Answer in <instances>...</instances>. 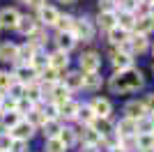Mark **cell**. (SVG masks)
<instances>
[{
	"mask_svg": "<svg viewBox=\"0 0 154 152\" xmlns=\"http://www.w3.org/2000/svg\"><path fill=\"white\" fill-rule=\"evenodd\" d=\"M143 74L138 69H127V71H115V74L108 78V88L110 92H115V95H124V92H134V90L143 88Z\"/></svg>",
	"mask_w": 154,
	"mask_h": 152,
	"instance_id": "obj_1",
	"label": "cell"
},
{
	"mask_svg": "<svg viewBox=\"0 0 154 152\" xmlns=\"http://www.w3.org/2000/svg\"><path fill=\"white\" fill-rule=\"evenodd\" d=\"M71 35L76 39H83V42H90L92 35H94V25L90 19H76L74 21V28H71Z\"/></svg>",
	"mask_w": 154,
	"mask_h": 152,
	"instance_id": "obj_2",
	"label": "cell"
},
{
	"mask_svg": "<svg viewBox=\"0 0 154 152\" xmlns=\"http://www.w3.org/2000/svg\"><path fill=\"white\" fill-rule=\"evenodd\" d=\"M32 134H35V127L28 120H21L19 125H14L12 129H9V136H12L14 141H26V143H28V138H30Z\"/></svg>",
	"mask_w": 154,
	"mask_h": 152,
	"instance_id": "obj_3",
	"label": "cell"
},
{
	"mask_svg": "<svg viewBox=\"0 0 154 152\" xmlns=\"http://www.w3.org/2000/svg\"><path fill=\"white\" fill-rule=\"evenodd\" d=\"M101 67V58H99V53H94V51H90V53H83L81 55V69L88 74V71H97Z\"/></svg>",
	"mask_w": 154,
	"mask_h": 152,
	"instance_id": "obj_4",
	"label": "cell"
},
{
	"mask_svg": "<svg viewBox=\"0 0 154 152\" xmlns=\"http://www.w3.org/2000/svg\"><path fill=\"white\" fill-rule=\"evenodd\" d=\"M90 108H92V113H94V118H99V120H108L110 111H113L108 99H94L90 104Z\"/></svg>",
	"mask_w": 154,
	"mask_h": 152,
	"instance_id": "obj_5",
	"label": "cell"
},
{
	"mask_svg": "<svg viewBox=\"0 0 154 152\" xmlns=\"http://www.w3.org/2000/svg\"><path fill=\"white\" fill-rule=\"evenodd\" d=\"M19 19H21V14L16 12V9H12V7H5V9L0 12V28H16Z\"/></svg>",
	"mask_w": 154,
	"mask_h": 152,
	"instance_id": "obj_6",
	"label": "cell"
},
{
	"mask_svg": "<svg viewBox=\"0 0 154 152\" xmlns=\"http://www.w3.org/2000/svg\"><path fill=\"white\" fill-rule=\"evenodd\" d=\"M67 65H69V55L64 51H55L53 55H48V67H53L55 71H64Z\"/></svg>",
	"mask_w": 154,
	"mask_h": 152,
	"instance_id": "obj_7",
	"label": "cell"
},
{
	"mask_svg": "<svg viewBox=\"0 0 154 152\" xmlns=\"http://www.w3.org/2000/svg\"><path fill=\"white\" fill-rule=\"evenodd\" d=\"M136 35H147V32L154 30V19L149 16V14H145V16H136V25H134Z\"/></svg>",
	"mask_w": 154,
	"mask_h": 152,
	"instance_id": "obj_8",
	"label": "cell"
},
{
	"mask_svg": "<svg viewBox=\"0 0 154 152\" xmlns=\"http://www.w3.org/2000/svg\"><path fill=\"white\" fill-rule=\"evenodd\" d=\"M113 67H115L117 71H127V69H131V67H134V58L117 51V53H113Z\"/></svg>",
	"mask_w": 154,
	"mask_h": 152,
	"instance_id": "obj_9",
	"label": "cell"
},
{
	"mask_svg": "<svg viewBox=\"0 0 154 152\" xmlns=\"http://www.w3.org/2000/svg\"><path fill=\"white\" fill-rule=\"evenodd\" d=\"M16 58H19V46L16 44L7 42V44L0 46V60L2 62H16Z\"/></svg>",
	"mask_w": 154,
	"mask_h": 152,
	"instance_id": "obj_10",
	"label": "cell"
},
{
	"mask_svg": "<svg viewBox=\"0 0 154 152\" xmlns=\"http://www.w3.org/2000/svg\"><path fill=\"white\" fill-rule=\"evenodd\" d=\"M14 76H16V83L28 85V83L35 81V69H32V67H26V65H19L16 71H14Z\"/></svg>",
	"mask_w": 154,
	"mask_h": 152,
	"instance_id": "obj_11",
	"label": "cell"
},
{
	"mask_svg": "<svg viewBox=\"0 0 154 152\" xmlns=\"http://www.w3.org/2000/svg\"><path fill=\"white\" fill-rule=\"evenodd\" d=\"M115 21H117V28H122V30H134L136 25V16L134 12H117L115 14Z\"/></svg>",
	"mask_w": 154,
	"mask_h": 152,
	"instance_id": "obj_12",
	"label": "cell"
},
{
	"mask_svg": "<svg viewBox=\"0 0 154 152\" xmlns=\"http://www.w3.org/2000/svg\"><path fill=\"white\" fill-rule=\"evenodd\" d=\"M58 16H60V12L55 9V7H48V5H44L42 9H39V21H42L44 25H55Z\"/></svg>",
	"mask_w": 154,
	"mask_h": 152,
	"instance_id": "obj_13",
	"label": "cell"
},
{
	"mask_svg": "<svg viewBox=\"0 0 154 152\" xmlns=\"http://www.w3.org/2000/svg\"><path fill=\"white\" fill-rule=\"evenodd\" d=\"M124 113H127L129 120H140V118H145L143 101H129L127 106H124Z\"/></svg>",
	"mask_w": 154,
	"mask_h": 152,
	"instance_id": "obj_14",
	"label": "cell"
},
{
	"mask_svg": "<svg viewBox=\"0 0 154 152\" xmlns=\"http://www.w3.org/2000/svg\"><path fill=\"white\" fill-rule=\"evenodd\" d=\"M16 30H19L21 35H28V37H30L32 32L37 30V21L32 19V16H21L19 23H16Z\"/></svg>",
	"mask_w": 154,
	"mask_h": 152,
	"instance_id": "obj_15",
	"label": "cell"
},
{
	"mask_svg": "<svg viewBox=\"0 0 154 152\" xmlns=\"http://www.w3.org/2000/svg\"><path fill=\"white\" fill-rule=\"evenodd\" d=\"M117 136L124 138V136H136V120H129V118H122L117 122Z\"/></svg>",
	"mask_w": 154,
	"mask_h": 152,
	"instance_id": "obj_16",
	"label": "cell"
},
{
	"mask_svg": "<svg viewBox=\"0 0 154 152\" xmlns=\"http://www.w3.org/2000/svg\"><path fill=\"white\" fill-rule=\"evenodd\" d=\"M97 23H99V28L101 30H113L117 25V21H115V12H99V19H97Z\"/></svg>",
	"mask_w": 154,
	"mask_h": 152,
	"instance_id": "obj_17",
	"label": "cell"
},
{
	"mask_svg": "<svg viewBox=\"0 0 154 152\" xmlns=\"http://www.w3.org/2000/svg\"><path fill=\"white\" fill-rule=\"evenodd\" d=\"M48 95L53 97V104H55V106H60V104H64V101H69V90L64 88V85H53Z\"/></svg>",
	"mask_w": 154,
	"mask_h": 152,
	"instance_id": "obj_18",
	"label": "cell"
},
{
	"mask_svg": "<svg viewBox=\"0 0 154 152\" xmlns=\"http://www.w3.org/2000/svg\"><path fill=\"white\" fill-rule=\"evenodd\" d=\"M64 88L69 90H78V88H83V74L81 71H71V74L64 76Z\"/></svg>",
	"mask_w": 154,
	"mask_h": 152,
	"instance_id": "obj_19",
	"label": "cell"
},
{
	"mask_svg": "<svg viewBox=\"0 0 154 152\" xmlns=\"http://www.w3.org/2000/svg\"><path fill=\"white\" fill-rule=\"evenodd\" d=\"M78 108H81V106H78L76 101L69 99V101H64V104H60V106H58V115H62V118H76Z\"/></svg>",
	"mask_w": 154,
	"mask_h": 152,
	"instance_id": "obj_20",
	"label": "cell"
},
{
	"mask_svg": "<svg viewBox=\"0 0 154 152\" xmlns=\"http://www.w3.org/2000/svg\"><path fill=\"white\" fill-rule=\"evenodd\" d=\"M58 46H60L58 51H64V53H67V51H71L76 46V37H74L71 32H60L58 35Z\"/></svg>",
	"mask_w": 154,
	"mask_h": 152,
	"instance_id": "obj_21",
	"label": "cell"
},
{
	"mask_svg": "<svg viewBox=\"0 0 154 152\" xmlns=\"http://www.w3.org/2000/svg\"><path fill=\"white\" fill-rule=\"evenodd\" d=\"M129 44H131L134 53H145L147 51V37L145 35H134V37H129Z\"/></svg>",
	"mask_w": 154,
	"mask_h": 152,
	"instance_id": "obj_22",
	"label": "cell"
},
{
	"mask_svg": "<svg viewBox=\"0 0 154 152\" xmlns=\"http://www.w3.org/2000/svg\"><path fill=\"white\" fill-rule=\"evenodd\" d=\"M108 39H110V44H115V46H120V44H124L129 39V32L127 30H122V28H113V30H108Z\"/></svg>",
	"mask_w": 154,
	"mask_h": 152,
	"instance_id": "obj_23",
	"label": "cell"
},
{
	"mask_svg": "<svg viewBox=\"0 0 154 152\" xmlns=\"http://www.w3.org/2000/svg\"><path fill=\"white\" fill-rule=\"evenodd\" d=\"M99 85H101V76L97 74V71H88V74H83V88L97 90Z\"/></svg>",
	"mask_w": 154,
	"mask_h": 152,
	"instance_id": "obj_24",
	"label": "cell"
},
{
	"mask_svg": "<svg viewBox=\"0 0 154 152\" xmlns=\"http://www.w3.org/2000/svg\"><path fill=\"white\" fill-rule=\"evenodd\" d=\"M30 67H32L35 71L46 69V67H48V55H44V53L35 51V55H32V60H30Z\"/></svg>",
	"mask_w": 154,
	"mask_h": 152,
	"instance_id": "obj_25",
	"label": "cell"
},
{
	"mask_svg": "<svg viewBox=\"0 0 154 152\" xmlns=\"http://www.w3.org/2000/svg\"><path fill=\"white\" fill-rule=\"evenodd\" d=\"M74 21H76V19H74V16H69V14H64V16L60 14L58 21H55V28H58L60 32H71V28H74Z\"/></svg>",
	"mask_w": 154,
	"mask_h": 152,
	"instance_id": "obj_26",
	"label": "cell"
},
{
	"mask_svg": "<svg viewBox=\"0 0 154 152\" xmlns=\"http://www.w3.org/2000/svg\"><path fill=\"white\" fill-rule=\"evenodd\" d=\"M58 138L64 143V147H69V145H74V143H76L78 134L74 131V129H69V127H62V129H60V136H58Z\"/></svg>",
	"mask_w": 154,
	"mask_h": 152,
	"instance_id": "obj_27",
	"label": "cell"
},
{
	"mask_svg": "<svg viewBox=\"0 0 154 152\" xmlns=\"http://www.w3.org/2000/svg\"><path fill=\"white\" fill-rule=\"evenodd\" d=\"M81 134H83V143H85V145H94L97 147V143H101V136H99L92 127H85Z\"/></svg>",
	"mask_w": 154,
	"mask_h": 152,
	"instance_id": "obj_28",
	"label": "cell"
},
{
	"mask_svg": "<svg viewBox=\"0 0 154 152\" xmlns=\"http://www.w3.org/2000/svg\"><path fill=\"white\" fill-rule=\"evenodd\" d=\"M35 46L32 44H23V46H19V58H16V62H30L32 60V55H35Z\"/></svg>",
	"mask_w": 154,
	"mask_h": 152,
	"instance_id": "obj_29",
	"label": "cell"
},
{
	"mask_svg": "<svg viewBox=\"0 0 154 152\" xmlns=\"http://www.w3.org/2000/svg\"><path fill=\"white\" fill-rule=\"evenodd\" d=\"M76 118H78V120H81V122H83L85 127H90L92 122L97 120V118H94V113H92V108H90V106H83V108H78V115H76Z\"/></svg>",
	"mask_w": 154,
	"mask_h": 152,
	"instance_id": "obj_30",
	"label": "cell"
},
{
	"mask_svg": "<svg viewBox=\"0 0 154 152\" xmlns=\"http://www.w3.org/2000/svg\"><path fill=\"white\" fill-rule=\"evenodd\" d=\"M60 122L58 120H46V125H44V134L48 136V138H58L60 136Z\"/></svg>",
	"mask_w": 154,
	"mask_h": 152,
	"instance_id": "obj_31",
	"label": "cell"
},
{
	"mask_svg": "<svg viewBox=\"0 0 154 152\" xmlns=\"http://www.w3.org/2000/svg\"><path fill=\"white\" fill-rule=\"evenodd\" d=\"M28 118H30L28 122H30L32 127H44V125H46V115L42 113L39 108H32L30 113H28Z\"/></svg>",
	"mask_w": 154,
	"mask_h": 152,
	"instance_id": "obj_32",
	"label": "cell"
},
{
	"mask_svg": "<svg viewBox=\"0 0 154 152\" xmlns=\"http://www.w3.org/2000/svg\"><path fill=\"white\" fill-rule=\"evenodd\" d=\"M136 141H138V150H149V147H154V136L152 134H136Z\"/></svg>",
	"mask_w": 154,
	"mask_h": 152,
	"instance_id": "obj_33",
	"label": "cell"
},
{
	"mask_svg": "<svg viewBox=\"0 0 154 152\" xmlns=\"http://www.w3.org/2000/svg\"><path fill=\"white\" fill-rule=\"evenodd\" d=\"M117 145L122 147L124 152H136L138 150V141H136V136H124V138H120Z\"/></svg>",
	"mask_w": 154,
	"mask_h": 152,
	"instance_id": "obj_34",
	"label": "cell"
},
{
	"mask_svg": "<svg viewBox=\"0 0 154 152\" xmlns=\"http://www.w3.org/2000/svg\"><path fill=\"white\" fill-rule=\"evenodd\" d=\"M39 74H42V78H44V85H55V81H58V74H60V71H55L53 67H46V69H42Z\"/></svg>",
	"mask_w": 154,
	"mask_h": 152,
	"instance_id": "obj_35",
	"label": "cell"
},
{
	"mask_svg": "<svg viewBox=\"0 0 154 152\" xmlns=\"http://www.w3.org/2000/svg\"><path fill=\"white\" fill-rule=\"evenodd\" d=\"M154 127L149 122V118H140V120H136V134H152Z\"/></svg>",
	"mask_w": 154,
	"mask_h": 152,
	"instance_id": "obj_36",
	"label": "cell"
},
{
	"mask_svg": "<svg viewBox=\"0 0 154 152\" xmlns=\"http://www.w3.org/2000/svg\"><path fill=\"white\" fill-rule=\"evenodd\" d=\"M21 122V113H16V111H12V113H5L2 115V125L7 127V129H12L14 125H19Z\"/></svg>",
	"mask_w": 154,
	"mask_h": 152,
	"instance_id": "obj_37",
	"label": "cell"
},
{
	"mask_svg": "<svg viewBox=\"0 0 154 152\" xmlns=\"http://www.w3.org/2000/svg\"><path fill=\"white\" fill-rule=\"evenodd\" d=\"M46 150H48V152H67V147H64V143L60 138H48Z\"/></svg>",
	"mask_w": 154,
	"mask_h": 152,
	"instance_id": "obj_38",
	"label": "cell"
},
{
	"mask_svg": "<svg viewBox=\"0 0 154 152\" xmlns=\"http://www.w3.org/2000/svg\"><path fill=\"white\" fill-rule=\"evenodd\" d=\"M14 83V78L9 76V71H0V95L9 90V85Z\"/></svg>",
	"mask_w": 154,
	"mask_h": 152,
	"instance_id": "obj_39",
	"label": "cell"
},
{
	"mask_svg": "<svg viewBox=\"0 0 154 152\" xmlns=\"http://www.w3.org/2000/svg\"><path fill=\"white\" fill-rule=\"evenodd\" d=\"M32 108H37V106H35L32 101H28L26 97H21V99L16 101V113H26V111H28V113H30Z\"/></svg>",
	"mask_w": 154,
	"mask_h": 152,
	"instance_id": "obj_40",
	"label": "cell"
},
{
	"mask_svg": "<svg viewBox=\"0 0 154 152\" xmlns=\"http://www.w3.org/2000/svg\"><path fill=\"white\" fill-rule=\"evenodd\" d=\"M23 90H26V85H21V83H16V81H14L12 85H9V90H7V92L12 95V99H16V101H19L21 97H23Z\"/></svg>",
	"mask_w": 154,
	"mask_h": 152,
	"instance_id": "obj_41",
	"label": "cell"
},
{
	"mask_svg": "<svg viewBox=\"0 0 154 152\" xmlns=\"http://www.w3.org/2000/svg\"><path fill=\"white\" fill-rule=\"evenodd\" d=\"M12 111H16V99H2L0 101V113L5 115V113H12Z\"/></svg>",
	"mask_w": 154,
	"mask_h": 152,
	"instance_id": "obj_42",
	"label": "cell"
},
{
	"mask_svg": "<svg viewBox=\"0 0 154 152\" xmlns=\"http://www.w3.org/2000/svg\"><path fill=\"white\" fill-rule=\"evenodd\" d=\"M44 39H46V32H44V30H35V32L30 35V44L37 49L39 44H44Z\"/></svg>",
	"mask_w": 154,
	"mask_h": 152,
	"instance_id": "obj_43",
	"label": "cell"
},
{
	"mask_svg": "<svg viewBox=\"0 0 154 152\" xmlns=\"http://www.w3.org/2000/svg\"><path fill=\"white\" fill-rule=\"evenodd\" d=\"M42 113L46 115V120H55V118H58V106H55V104L51 101V104H48V106H46Z\"/></svg>",
	"mask_w": 154,
	"mask_h": 152,
	"instance_id": "obj_44",
	"label": "cell"
},
{
	"mask_svg": "<svg viewBox=\"0 0 154 152\" xmlns=\"http://www.w3.org/2000/svg\"><path fill=\"white\" fill-rule=\"evenodd\" d=\"M9 152H26V141H14V138H12Z\"/></svg>",
	"mask_w": 154,
	"mask_h": 152,
	"instance_id": "obj_45",
	"label": "cell"
},
{
	"mask_svg": "<svg viewBox=\"0 0 154 152\" xmlns=\"http://www.w3.org/2000/svg\"><path fill=\"white\" fill-rule=\"evenodd\" d=\"M9 145H12V136H9V134L0 136V152H7V150H9Z\"/></svg>",
	"mask_w": 154,
	"mask_h": 152,
	"instance_id": "obj_46",
	"label": "cell"
},
{
	"mask_svg": "<svg viewBox=\"0 0 154 152\" xmlns=\"http://www.w3.org/2000/svg\"><path fill=\"white\" fill-rule=\"evenodd\" d=\"M99 9L101 12H113V0H99Z\"/></svg>",
	"mask_w": 154,
	"mask_h": 152,
	"instance_id": "obj_47",
	"label": "cell"
},
{
	"mask_svg": "<svg viewBox=\"0 0 154 152\" xmlns=\"http://www.w3.org/2000/svg\"><path fill=\"white\" fill-rule=\"evenodd\" d=\"M26 2L30 7H35V9H42V7H44V0H26Z\"/></svg>",
	"mask_w": 154,
	"mask_h": 152,
	"instance_id": "obj_48",
	"label": "cell"
},
{
	"mask_svg": "<svg viewBox=\"0 0 154 152\" xmlns=\"http://www.w3.org/2000/svg\"><path fill=\"white\" fill-rule=\"evenodd\" d=\"M81 152H99V150H97L94 145H83V147H81Z\"/></svg>",
	"mask_w": 154,
	"mask_h": 152,
	"instance_id": "obj_49",
	"label": "cell"
},
{
	"mask_svg": "<svg viewBox=\"0 0 154 152\" xmlns=\"http://www.w3.org/2000/svg\"><path fill=\"white\" fill-rule=\"evenodd\" d=\"M110 152H124V150H122L120 145H115V147H110Z\"/></svg>",
	"mask_w": 154,
	"mask_h": 152,
	"instance_id": "obj_50",
	"label": "cell"
},
{
	"mask_svg": "<svg viewBox=\"0 0 154 152\" xmlns=\"http://www.w3.org/2000/svg\"><path fill=\"white\" fill-rule=\"evenodd\" d=\"M147 14H149V16H152V19H154V2H152V5H149V12H147Z\"/></svg>",
	"mask_w": 154,
	"mask_h": 152,
	"instance_id": "obj_51",
	"label": "cell"
},
{
	"mask_svg": "<svg viewBox=\"0 0 154 152\" xmlns=\"http://www.w3.org/2000/svg\"><path fill=\"white\" fill-rule=\"evenodd\" d=\"M60 2H64V5H74L76 0H60Z\"/></svg>",
	"mask_w": 154,
	"mask_h": 152,
	"instance_id": "obj_52",
	"label": "cell"
},
{
	"mask_svg": "<svg viewBox=\"0 0 154 152\" xmlns=\"http://www.w3.org/2000/svg\"><path fill=\"white\" fill-rule=\"evenodd\" d=\"M149 122H152V127H154V113H149Z\"/></svg>",
	"mask_w": 154,
	"mask_h": 152,
	"instance_id": "obj_53",
	"label": "cell"
},
{
	"mask_svg": "<svg viewBox=\"0 0 154 152\" xmlns=\"http://www.w3.org/2000/svg\"><path fill=\"white\" fill-rule=\"evenodd\" d=\"M143 152H154V147H149V150H143Z\"/></svg>",
	"mask_w": 154,
	"mask_h": 152,
	"instance_id": "obj_54",
	"label": "cell"
},
{
	"mask_svg": "<svg viewBox=\"0 0 154 152\" xmlns=\"http://www.w3.org/2000/svg\"><path fill=\"white\" fill-rule=\"evenodd\" d=\"M16 2H26V0H16Z\"/></svg>",
	"mask_w": 154,
	"mask_h": 152,
	"instance_id": "obj_55",
	"label": "cell"
},
{
	"mask_svg": "<svg viewBox=\"0 0 154 152\" xmlns=\"http://www.w3.org/2000/svg\"><path fill=\"white\" fill-rule=\"evenodd\" d=\"M0 101H2V95H0Z\"/></svg>",
	"mask_w": 154,
	"mask_h": 152,
	"instance_id": "obj_56",
	"label": "cell"
},
{
	"mask_svg": "<svg viewBox=\"0 0 154 152\" xmlns=\"http://www.w3.org/2000/svg\"><path fill=\"white\" fill-rule=\"evenodd\" d=\"M152 136H154V131H152Z\"/></svg>",
	"mask_w": 154,
	"mask_h": 152,
	"instance_id": "obj_57",
	"label": "cell"
}]
</instances>
